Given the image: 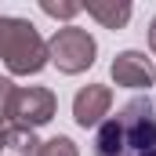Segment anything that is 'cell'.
<instances>
[{
  "label": "cell",
  "instance_id": "4",
  "mask_svg": "<svg viewBox=\"0 0 156 156\" xmlns=\"http://www.w3.org/2000/svg\"><path fill=\"white\" fill-rule=\"evenodd\" d=\"M55 113H58V98H55L51 87H18L11 105H7L11 127H29V131L51 123Z\"/></svg>",
  "mask_w": 156,
  "mask_h": 156
},
{
  "label": "cell",
  "instance_id": "13",
  "mask_svg": "<svg viewBox=\"0 0 156 156\" xmlns=\"http://www.w3.org/2000/svg\"><path fill=\"white\" fill-rule=\"evenodd\" d=\"M4 131H7V127H4V120H0V149H4Z\"/></svg>",
  "mask_w": 156,
  "mask_h": 156
},
{
  "label": "cell",
  "instance_id": "5",
  "mask_svg": "<svg viewBox=\"0 0 156 156\" xmlns=\"http://www.w3.org/2000/svg\"><path fill=\"white\" fill-rule=\"evenodd\" d=\"M109 76L116 87H131V91H149L156 83V62L145 51H120L109 66Z\"/></svg>",
  "mask_w": 156,
  "mask_h": 156
},
{
  "label": "cell",
  "instance_id": "12",
  "mask_svg": "<svg viewBox=\"0 0 156 156\" xmlns=\"http://www.w3.org/2000/svg\"><path fill=\"white\" fill-rule=\"evenodd\" d=\"M149 51H153V55H156V18H153V22H149Z\"/></svg>",
  "mask_w": 156,
  "mask_h": 156
},
{
  "label": "cell",
  "instance_id": "9",
  "mask_svg": "<svg viewBox=\"0 0 156 156\" xmlns=\"http://www.w3.org/2000/svg\"><path fill=\"white\" fill-rule=\"evenodd\" d=\"M40 11L51 15V18L69 22V18H76L80 11H83V4H76V0H40Z\"/></svg>",
  "mask_w": 156,
  "mask_h": 156
},
{
  "label": "cell",
  "instance_id": "2",
  "mask_svg": "<svg viewBox=\"0 0 156 156\" xmlns=\"http://www.w3.org/2000/svg\"><path fill=\"white\" fill-rule=\"evenodd\" d=\"M0 62L11 76H37L47 66V40L29 18L0 15Z\"/></svg>",
  "mask_w": 156,
  "mask_h": 156
},
{
  "label": "cell",
  "instance_id": "10",
  "mask_svg": "<svg viewBox=\"0 0 156 156\" xmlns=\"http://www.w3.org/2000/svg\"><path fill=\"white\" fill-rule=\"evenodd\" d=\"M37 156H80V149H76V142H73V138H66V134H55V138L40 142Z\"/></svg>",
  "mask_w": 156,
  "mask_h": 156
},
{
  "label": "cell",
  "instance_id": "11",
  "mask_svg": "<svg viewBox=\"0 0 156 156\" xmlns=\"http://www.w3.org/2000/svg\"><path fill=\"white\" fill-rule=\"evenodd\" d=\"M15 91H18V83H15V80H11V76H0V120L7 116V105H11Z\"/></svg>",
  "mask_w": 156,
  "mask_h": 156
},
{
  "label": "cell",
  "instance_id": "6",
  "mask_svg": "<svg viewBox=\"0 0 156 156\" xmlns=\"http://www.w3.org/2000/svg\"><path fill=\"white\" fill-rule=\"evenodd\" d=\"M109 109H113V87H105V83H87V87H80L76 98H73V120L83 131L98 127L102 120L109 116Z\"/></svg>",
  "mask_w": 156,
  "mask_h": 156
},
{
  "label": "cell",
  "instance_id": "8",
  "mask_svg": "<svg viewBox=\"0 0 156 156\" xmlns=\"http://www.w3.org/2000/svg\"><path fill=\"white\" fill-rule=\"evenodd\" d=\"M37 149H40L37 131H29V127H11V123H7L0 156H37Z\"/></svg>",
  "mask_w": 156,
  "mask_h": 156
},
{
  "label": "cell",
  "instance_id": "7",
  "mask_svg": "<svg viewBox=\"0 0 156 156\" xmlns=\"http://www.w3.org/2000/svg\"><path fill=\"white\" fill-rule=\"evenodd\" d=\"M83 11H87L98 26H105V29H123V26L131 22V15H134V7H131L127 0H87Z\"/></svg>",
  "mask_w": 156,
  "mask_h": 156
},
{
  "label": "cell",
  "instance_id": "1",
  "mask_svg": "<svg viewBox=\"0 0 156 156\" xmlns=\"http://www.w3.org/2000/svg\"><path fill=\"white\" fill-rule=\"evenodd\" d=\"M94 156H156V102L134 94L94 127Z\"/></svg>",
  "mask_w": 156,
  "mask_h": 156
},
{
  "label": "cell",
  "instance_id": "3",
  "mask_svg": "<svg viewBox=\"0 0 156 156\" xmlns=\"http://www.w3.org/2000/svg\"><path fill=\"white\" fill-rule=\"evenodd\" d=\"M94 58H98V44L80 26H62V29H55V37L47 40V62L58 73H66V76L87 73L94 66Z\"/></svg>",
  "mask_w": 156,
  "mask_h": 156
}]
</instances>
